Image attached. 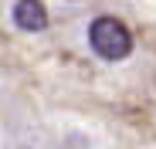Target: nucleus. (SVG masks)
<instances>
[{"label": "nucleus", "instance_id": "2", "mask_svg": "<svg viewBox=\"0 0 156 149\" xmlns=\"http://www.w3.org/2000/svg\"><path fill=\"white\" fill-rule=\"evenodd\" d=\"M10 17L20 31H44L48 27V10H44L41 0H17Z\"/></svg>", "mask_w": 156, "mask_h": 149}, {"label": "nucleus", "instance_id": "1", "mask_svg": "<svg viewBox=\"0 0 156 149\" xmlns=\"http://www.w3.org/2000/svg\"><path fill=\"white\" fill-rule=\"evenodd\" d=\"M88 44H92V51L98 58L122 61L133 51V34H129V27L119 17H95L88 24Z\"/></svg>", "mask_w": 156, "mask_h": 149}]
</instances>
